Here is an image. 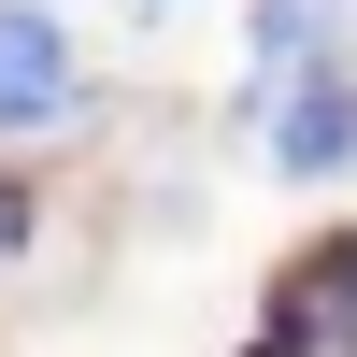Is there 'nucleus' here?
I'll list each match as a JSON object with an SVG mask.
<instances>
[{"mask_svg": "<svg viewBox=\"0 0 357 357\" xmlns=\"http://www.w3.org/2000/svg\"><path fill=\"white\" fill-rule=\"evenodd\" d=\"M257 143H272V172H343V158H357V86H343V72H272Z\"/></svg>", "mask_w": 357, "mask_h": 357, "instance_id": "nucleus-1", "label": "nucleus"}, {"mask_svg": "<svg viewBox=\"0 0 357 357\" xmlns=\"http://www.w3.org/2000/svg\"><path fill=\"white\" fill-rule=\"evenodd\" d=\"M343 29H357V0H272L257 15V72H329Z\"/></svg>", "mask_w": 357, "mask_h": 357, "instance_id": "nucleus-3", "label": "nucleus"}, {"mask_svg": "<svg viewBox=\"0 0 357 357\" xmlns=\"http://www.w3.org/2000/svg\"><path fill=\"white\" fill-rule=\"evenodd\" d=\"M343 272H357V257H343Z\"/></svg>", "mask_w": 357, "mask_h": 357, "instance_id": "nucleus-5", "label": "nucleus"}, {"mask_svg": "<svg viewBox=\"0 0 357 357\" xmlns=\"http://www.w3.org/2000/svg\"><path fill=\"white\" fill-rule=\"evenodd\" d=\"M72 100V29L43 0H0V129H43Z\"/></svg>", "mask_w": 357, "mask_h": 357, "instance_id": "nucleus-2", "label": "nucleus"}, {"mask_svg": "<svg viewBox=\"0 0 357 357\" xmlns=\"http://www.w3.org/2000/svg\"><path fill=\"white\" fill-rule=\"evenodd\" d=\"M15 243H29V200H15V186H0V272H15Z\"/></svg>", "mask_w": 357, "mask_h": 357, "instance_id": "nucleus-4", "label": "nucleus"}]
</instances>
